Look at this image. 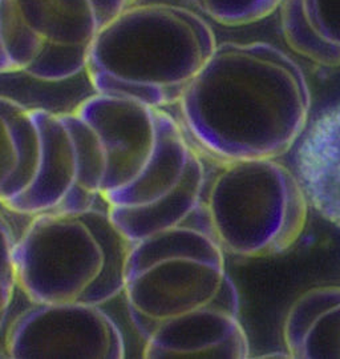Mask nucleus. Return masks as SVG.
<instances>
[{"instance_id":"f257e3e1","label":"nucleus","mask_w":340,"mask_h":359,"mask_svg":"<svg viewBox=\"0 0 340 359\" xmlns=\"http://www.w3.org/2000/svg\"><path fill=\"white\" fill-rule=\"evenodd\" d=\"M34 111L43 164L25 216L101 203L135 244L201 208L203 158L165 108L95 93L69 114Z\"/></svg>"},{"instance_id":"f03ea898","label":"nucleus","mask_w":340,"mask_h":359,"mask_svg":"<svg viewBox=\"0 0 340 359\" xmlns=\"http://www.w3.org/2000/svg\"><path fill=\"white\" fill-rule=\"evenodd\" d=\"M125 297L147 359H246L250 344L225 252L203 208L132 244Z\"/></svg>"},{"instance_id":"7ed1b4c3","label":"nucleus","mask_w":340,"mask_h":359,"mask_svg":"<svg viewBox=\"0 0 340 359\" xmlns=\"http://www.w3.org/2000/svg\"><path fill=\"white\" fill-rule=\"evenodd\" d=\"M178 107L193 140L215 160L279 158L307 127L311 92L283 50L265 41H225Z\"/></svg>"},{"instance_id":"20e7f679","label":"nucleus","mask_w":340,"mask_h":359,"mask_svg":"<svg viewBox=\"0 0 340 359\" xmlns=\"http://www.w3.org/2000/svg\"><path fill=\"white\" fill-rule=\"evenodd\" d=\"M217 44L201 13L133 4L93 40L84 72L96 93L166 108L179 103Z\"/></svg>"},{"instance_id":"39448f33","label":"nucleus","mask_w":340,"mask_h":359,"mask_svg":"<svg viewBox=\"0 0 340 359\" xmlns=\"http://www.w3.org/2000/svg\"><path fill=\"white\" fill-rule=\"evenodd\" d=\"M130 249L104 206L39 213L15 243L18 289L31 304L101 306L123 294Z\"/></svg>"},{"instance_id":"423d86ee","label":"nucleus","mask_w":340,"mask_h":359,"mask_svg":"<svg viewBox=\"0 0 340 359\" xmlns=\"http://www.w3.org/2000/svg\"><path fill=\"white\" fill-rule=\"evenodd\" d=\"M219 163L206 177L202 208L225 255L266 258L297 244L310 205L295 172L277 158Z\"/></svg>"},{"instance_id":"0eeeda50","label":"nucleus","mask_w":340,"mask_h":359,"mask_svg":"<svg viewBox=\"0 0 340 359\" xmlns=\"http://www.w3.org/2000/svg\"><path fill=\"white\" fill-rule=\"evenodd\" d=\"M137 0H0L6 74L63 81L86 71L93 40Z\"/></svg>"},{"instance_id":"6e6552de","label":"nucleus","mask_w":340,"mask_h":359,"mask_svg":"<svg viewBox=\"0 0 340 359\" xmlns=\"http://www.w3.org/2000/svg\"><path fill=\"white\" fill-rule=\"evenodd\" d=\"M6 355L13 359H123L125 339L99 305L32 304L8 326Z\"/></svg>"},{"instance_id":"1a4fd4ad","label":"nucleus","mask_w":340,"mask_h":359,"mask_svg":"<svg viewBox=\"0 0 340 359\" xmlns=\"http://www.w3.org/2000/svg\"><path fill=\"white\" fill-rule=\"evenodd\" d=\"M43 142L34 108L0 96V206L20 215L38 184Z\"/></svg>"},{"instance_id":"9d476101","label":"nucleus","mask_w":340,"mask_h":359,"mask_svg":"<svg viewBox=\"0 0 340 359\" xmlns=\"http://www.w3.org/2000/svg\"><path fill=\"white\" fill-rule=\"evenodd\" d=\"M294 161L308 205L340 228V103L306 127Z\"/></svg>"},{"instance_id":"9b49d317","label":"nucleus","mask_w":340,"mask_h":359,"mask_svg":"<svg viewBox=\"0 0 340 359\" xmlns=\"http://www.w3.org/2000/svg\"><path fill=\"white\" fill-rule=\"evenodd\" d=\"M286 351L295 359H340V285L299 295L283 323Z\"/></svg>"},{"instance_id":"f8f14e48","label":"nucleus","mask_w":340,"mask_h":359,"mask_svg":"<svg viewBox=\"0 0 340 359\" xmlns=\"http://www.w3.org/2000/svg\"><path fill=\"white\" fill-rule=\"evenodd\" d=\"M278 10L292 51L316 65L340 67V0H282Z\"/></svg>"},{"instance_id":"ddd939ff","label":"nucleus","mask_w":340,"mask_h":359,"mask_svg":"<svg viewBox=\"0 0 340 359\" xmlns=\"http://www.w3.org/2000/svg\"><path fill=\"white\" fill-rule=\"evenodd\" d=\"M215 23L225 27L250 26L277 11L282 0H188Z\"/></svg>"},{"instance_id":"4468645a","label":"nucleus","mask_w":340,"mask_h":359,"mask_svg":"<svg viewBox=\"0 0 340 359\" xmlns=\"http://www.w3.org/2000/svg\"><path fill=\"white\" fill-rule=\"evenodd\" d=\"M16 237L7 218L0 212V330L4 327L13 297L18 289L15 271V250Z\"/></svg>"}]
</instances>
